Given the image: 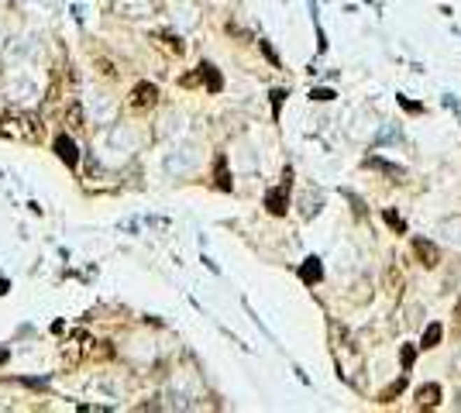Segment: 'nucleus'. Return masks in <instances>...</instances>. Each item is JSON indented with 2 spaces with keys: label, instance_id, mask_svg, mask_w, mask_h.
<instances>
[{
  "label": "nucleus",
  "instance_id": "obj_13",
  "mask_svg": "<svg viewBox=\"0 0 461 413\" xmlns=\"http://www.w3.org/2000/svg\"><path fill=\"white\" fill-rule=\"evenodd\" d=\"M403 365H406V369L413 365V348H403Z\"/></svg>",
  "mask_w": 461,
  "mask_h": 413
},
{
  "label": "nucleus",
  "instance_id": "obj_10",
  "mask_svg": "<svg viewBox=\"0 0 461 413\" xmlns=\"http://www.w3.org/2000/svg\"><path fill=\"white\" fill-rule=\"evenodd\" d=\"M69 127H83V107L80 104L69 111Z\"/></svg>",
  "mask_w": 461,
  "mask_h": 413
},
{
  "label": "nucleus",
  "instance_id": "obj_5",
  "mask_svg": "<svg viewBox=\"0 0 461 413\" xmlns=\"http://www.w3.org/2000/svg\"><path fill=\"white\" fill-rule=\"evenodd\" d=\"M417 255L423 258V265H437V248L430 241H417Z\"/></svg>",
  "mask_w": 461,
  "mask_h": 413
},
{
  "label": "nucleus",
  "instance_id": "obj_4",
  "mask_svg": "<svg viewBox=\"0 0 461 413\" xmlns=\"http://www.w3.org/2000/svg\"><path fill=\"white\" fill-rule=\"evenodd\" d=\"M114 10L125 18H148L152 14V0H114Z\"/></svg>",
  "mask_w": 461,
  "mask_h": 413
},
{
  "label": "nucleus",
  "instance_id": "obj_8",
  "mask_svg": "<svg viewBox=\"0 0 461 413\" xmlns=\"http://www.w3.org/2000/svg\"><path fill=\"white\" fill-rule=\"evenodd\" d=\"M437 396H441V389H437V386H427V389H420V403H437Z\"/></svg>",
  "mask_w": 461,
  "mask_h": 413
},
{
  "label": "nucleus",
  "instance_id": "obj_12",
  "mask_svg": "<svg viewBox=\"0 0 461 413\" xmlns=\"http://www.w3.org/2000/svg\"><path fill=\"white\" fill-rule=\"evenodd\" d=\"M217 183H220L224 190H231V179H227V172H224V162L217 165Z\"/></svg>",
  "mask_w": 461,
  "mask_h": 413
},
{
  "label": "nucleus",
  "instance_id": "obj_9",
  "mask_svg": "<svg viewBox=\"0 0 461 413\" xmlns=\"http://www.w3.org/2000/svg\"><path fill=\"white\" fill-rule=\"evenodd\" d=\"M437 341H441V328H437V324H430V328H427V334H423V344L430 348V344H437Z\"/></svg>",
  "mask_w": 461,
  "mask_h": 413
},
{
  "label": "nucleus",
  "instance_id": "obj_1",
  "mask_svg": "<svg viewBox=\"0 0 461 413\" xmlns=\"http://www.w3.org/2000/svg\"><path fill=\"white\" fill-rule=\"evenodd\" d=\"M0 134L14 138V141H38L42 138V121L21 107H10L0 114Z\"/></svg>",
  "mask_w": 461,
  "mask_h": 413
},
{
  "label": "nucleus",
  "instance_id": "obj_7",
  "mask_svg": "<svg viewBox=\"0 0 461 413\" xmlns=\"http://www.w3.org/2000/svg\"><path fill=\"white\" fill-rule=\"evenodd\" d=\"M265 204H269V210H272V214H283V210H286L283 193H269V197H265Z\"/></svg>",
  "mask_w": 461,
  "mask_h": 413
},
{
  "label": "nucleus",
  "instance_id": "obj_15",
  "mask_svg": "<svg viewBox=\"0 0 461 413\" xmlns=\"http://www.w3.org/2000/svg\"><path fill=\"white\" fill-rule=\"evenodd\" d=\"M0 362H7V351H3V348H0Z\"/></svg>",
  "mask_w": 461,
  "mask_h": 413
},
{
  "label": "nucleus",
  "instance_id": "obj_6",
  "mask_svg": "<svg viewBox=\"0 0 461 413\" xmlns=\"http://www.w3.org/2000/svg\"><path fill=\"white\" fill-rule=\"evenodd\" d=\"M303 279H306V283H317V279H320V262H317V258H306V265H303Z\"/></svg>",
  "mask_w": 461,
  "mask_h": 413
},
{
  "label": "nucleus",
  "instance_id": "obj_14",
  "mask_svg": "<svg viewBox=\"0 0 461 413\" xmlns=\"http://www.w3.org/2000/svg\"><path fill=\"white\" fill-rule=\"evenodd\" d=\"M313 97H317V100H331L334 93H331V90H313Z\"/></svg>",
  "mask_w": 461,
  "mask_h": 413
},
{
  "label": "nucleus",
  "instance_id": "obj_2",
  "mask_svg": "<svg viewBox=\"0 0 461 413\" xmlns=\"http://www.w3.org/2000/svg\"><path fill=\"white\" fill-rule=\"evenodd\" d=\"M55 155H59L62 162L69 165V169H76V162H80V152H76V141H73L69 134H55Z\"/></svg>",
  "mask_w": 461,
  "mask_h": 413
},
{
  "label": "nucleus",
  "instance_id": "obj_3",
  "mask_svg": "<svg viewBox=\"0 0 461 413\" xmlns=\"http://www.w3.org/2000/svg\"><path fill=\"white\" fill-rule=\"evenodd\" d=\"M155 97H159V90H155L152 83H138V86L131 90V107H134V111H145V107L155 104Z\"/></svg>",
  "mask_w": 461,
  "mask_h": 413
},
{
  "label": "nucleus",
  "instance_id": "obj_11",
  "mask_svg": "<svg viewBox=\"0 0 461 413\" xmlns=\"http://www.w3.org/2000/svg\"><path fill=\"white\" fill-rule=\"evenodd\" d=\"M204 73H207V83H210V90H220V80H217V73H213V66H200Z\"/></svg>",
  "mask_w": 461,
  "mask_h": 413
}]
</instances>
